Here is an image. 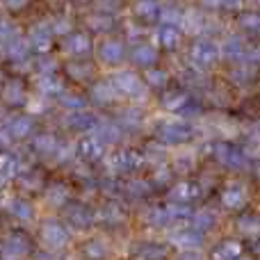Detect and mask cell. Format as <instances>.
<instances>
[{"mask_svg":"<svg viewBox=\"0 0 260 260\" xmlns=\"http://www.w3.org/2000/svg\"><path fill=\"white\" fill-rule=\"evenodd\" d=\"M219 55H221L219 46L210 39L197 41V44L192 46V50H189V59H192L197 67H212V64L219 59Z\"/></svg>","mask_w":260,"mask_h":260,"instance_id":"cell-1","label":"cell"},{"mask_svg":"<svg viewBox=\"0 0 260 260\" xmlns=\"http://www.w3.org/2000/svg\"><path fill=\"white\" fill-rule=\"evenodd\" d=\"M112 87L117 89V94L121 96H142L144 94V85L133 71H119L112 78Z\"/></svg>","mask_w":260,"mask_h":260,"instance_id":"cell-2","label":"cell"},{"mask_svg":"<svg viewBox=\"0 0 260 260\" xmlns=\"http://www.w3.org/2000/svg\"><path fill=\"white\" fill-rule=\"evenodd\" d=\"M157 137L165 144H183L192 137V128L183 121H169L157 128Z\"/></svg>","mask_w":260,"mask_h":260,"instance_id":"cell-3","label":"cell"},{"mask_svg":"<svg viewBox=\"0 0 260 260\" xmlns=\"http://www.w3.org/2000/svg\"><path fill=\"white\" fill-rule=\"evenodd\" d=\"M215 157L229 169H240V167L247 165V155H244L240 148L231 146V144H215Z\"/></svg>","mask_w":260,"mask_h":260,"instance_id":"cell-4","label":"cell"},{"mask_svg":"<svg viewBox=\"0 0 260 260\" xmlns=\"http://www.w3.org/2000/svg\"><path fill=\"white\" fill-rule=\"evenodd\" d=\"M169 242L185 249V251H194V249H199L203 244V235L197 229H178L169 235Z\"/></svg>","mask_w":260,"mask_h":260,"instance_id":"cell-5","label":"cell"},{"mask_svg":"<svg viewBox=\"0 0 260 260\" xmlns=\"http://www.w3.org/2000/svg\"><path fill=\"white\" fill-rule=\"evenodd\" d=\"M41 238H44L46 247L50 249H62L69 242V231L57 221H46L41 229Z\"/></svg>","mask_w":260,"mask_h":260,"instance_id":"cell-6","label":"cell"},{"mask_svg":"<svg viewBox=\"0 0 260 260\" xmlns=\"http://www.w3.org/2000/svg\"><path fill=\"white\" fill-rule=\"evenodd\" d=\"M221 203L231 210H240V208L247 206V187L240 183H231L226 187V192L221 194Z\"/></svg>","mask_w":260,"mask_h":260,"instance_id":"cell-7","label":"cell"},{"mask_svg":"<svg viewBox=\"0 0 260 260\" xmlns=\"http://www.w3.org/2000/svg\"><path fill=\"white\" fill-rule=\"evenodd\" d=\"M108 165L112 167V169H117V171H133V169H137V167L142 165V155L135 153V151H121V153L110 155Z\"/></svg>","mask_w":260,"mask_h":260,"instance_id":"cell-8","label":"cell"},{"mask_svg":"<svg viewBox=\"0 0 260 260\" xmlns=\"http://www.w3.org/2000/svg\"><path fill=\"white\" fill-rule=\"evenodd\" d=\"M199 194H201V187H199L197 183H189V180H180V183H176L174 189H171V201H176V203H187V201H192V199H197Z\"/></svg>","mask_w":260,"mask_h":260,"instance_id":"cell-9","label":"cell"},{"mask_svg":"<svg viewBox=\"0 0 260 260\" xmlns=\"http://www.w3.org/2000/svg\"><path fill=\"white\" fill-rule=\"evenodd\" d=\"M99 55L105 64H119L126 57V50H123V44H119V41H105V44L101 46Z\"/></svg>","mask_w":260,"mask_h":260,"instance_id":"cell-10","label":"cell"},{"mask_svg":"<svg viewBox=\"0 0 260 260\" xmlns=\"http://www.w3.org/2000/svg\"><path fill=\"white\" fill-rule=\"evenodd\" d=\"M167 215V224H189L192 221V210H189L185 203H174V206L165 208Z\"/></svg>","mask_w":260,"mask_h":260,"instance_id":"cell-11","label":"cell"},{"mask_svg":"<svg viewBox=\"0 0 260 260\" xmlns=\"http://www.w3.org/2000/svg\"><path fill=\"white\" fill-rule=\"evenodd\" d=\"M105 153V144L99 137H85L80 142V155L85 160H99Z\"/></svg>","mask_w":260,"mask_h":260,"instance_id":"cell-12","label":"cell"},{"mask_svg":"<svg viewBox=\"0 0 260 260\" xmlns=\"http://www.w3.org/2000/svg\"><path fill=\"white\" fill-rule=\"evenodd\" d=\"M50 39H53V30L48 25H37L35 30L30 32V44L35 46L37 50H48L50 48Z\"/></svg>","mask_w":260,"mask_h":260,"instance_id":"cell-13","label":"cell"},{"mask_svg":"<svg viewBox=\"0 0 260 260\" xmlns=\"http://www.w3.org/2000/svg\"><path fill=\"white\" fill-rule=\"evenodd\" d=\"M242 256V244L240 242H224L212 251V260H240Z\"/></svg>","mask_w":260,"mask_h":260,"instance_id":"cell-14","label":"cell"},{"mask_svg":"<svg viewBox=\"0 0 260 260\" xmlns=\"http://www.w3.org/2000/svg\"><path fill=\"white\" fill-rule=\"evenodd\" d=\"M18 171V157L14 155V153H3L0 155V185L5 183V180L14 178Z\"/></svg>","mask_w":260,"mask_h":260,"instance_id":"cell-15","label":"cell"},{"mask_svg":"<svg viewBox=\"0 0 260 260\" xmlns=\"http://www.w3.org/2000/svg\"><path fill=\"white\" fill-rule=\"evenodd\" d=\"M67 50L71 55H87L91 50V41L87 35H82V32H78V35H71L67 39Z\"/></svg>","mask_w":260,"mask_h":260,"instance_id":"cell-16","label":"cell"},{"mask_svg":"<svg viewBox=\"0 0 260 260\" xmlns=\"http://www.w3.org/2000/svg\"><path fill=\"white\" fill-rule=\"evenodd\" d=\"M133 59H135V64H139V67H153V64L157 62V50L153 48V46L139 44L133 53Z\"/></svg>","mask_w":260,"mask_h":260,"instance_id":"cell-17","label":"cell"},{"mask_svg":"<svg viewBox=\"0 0 260 260\" xmlns=\"http://www.w3.org/2000/svg\"><path fill=\"white\" fill-rule=\"evenodd\" d=\"M157 41L165 48H176L180 44V30L176 25H162L157 30Z\"/></svg>","mask_w":260,"mask_h":260,"instance_id":"cell-18","label":"cell"},{"mask_svg":"<svg viewBox=\"0 0 260 260\" xmlns=\"http://www.w3.org/2000/svg\"><path fill=\"white\" fill-rule=\"evenodd\" d=\"M3 253L7 256L9 260L14 258H21L23 253H27V242L23 238H18V235H14V238H9L7 242L3 244Z\"/></svg>","mask_w":260,"mask_h":260,"instance_id":"cell-19","label":"cell"},{"mask_svg":"<svg viewBox=\"0 0 260 260\" xmlns=\"http://www.w3.org/2000/svg\"><path fill=\"white\" fill-rule=\"evenodd\" d=\"M135 14H137L139 18L153 21L155 16H160V5H157V0H137V5H135Z\"/></svg>","mask_w":260,"mask_h":260,"instance_id":"cell-20","label":"cell"},{"mask_svg":"<svg viewBox=\"0 0 260 260\" xmlns=\"http://www.w3.org/2000/svg\"><path fill=\"white\" fill-rule=\"evenodd\" d=\"M221 53H224V57L229 59H240L244 55V41L240 39V37H229V39L224 41V46H221Z\"/></svg>","mask_w":260,"mask_h":260,"instance_id":"cell-21","label":"cell"},{"mask_svg":"<svg viewBox=\"0 0 260 260\" xmlns=\"http://www.w3.org/2000/svg\"><path fill=\"white\" fill-rule=\"evenodd\" d=\"M67 217H69V221H71L73 226H78V229H82V226H89L91 224V212L87 210V208H80V206H76V208H71V210L67 212Z\"/></svg>","mask_w":260,"mask_h":260,"instance_id":"cell-22","label":"cell"},{"mask_svg":"<svg viewBox=\"0 0 260 260\" xmlns=\"http://www.w3.org/2000/svg\"><path fill=\"white\" fill-rule=\"evenodd\" d=\"M117 89L112 87V82H103V85H96L94 87V99L99 101V103H112V101H117Z\"/></svg>","mask_w":260,"mask_h":260,"instance_id":"cell-23","label":"cell"},{"mask_svg":"<svg viewBox=\"0 0 260 260\" xmlns=\"http://www.w3.org/2000/svg\"><path fill=\"white\" fill-rule=\"evenodd\" d=\"M5 99L12 105H21L23 101H25V89H23L21 82H9V85L5 87Z\"/></svg>","mask_w":260,"mask_h":260,"instance_id":"cell-24","label":"cell"},{"mask_svg":"<svg viewBox=\"0 0 260 260\" xmlns=\"http://www.w3.org/2000/svg\"><path fill=\"white\" fill-rule=\"evenodd\" d=\"M32 130V121L27 117H18V119H14L12 123H9V128H7V133L12 135V137H27V133Z\"/></svg>","mask_w":260,"mask_h":260,"instance_id":"cell-25","label":"cell"},{"mask_svg":"<svg viewBox=\"0 0 260 260\" xmlns=\"http://www.w3.org/2000/svg\"><path fill=\"white\" fill-rule=\"evenodd\" d=\"M96 128H99V139L101 142H117V137H119V126L117 123H112V121H101V123H96Z\"/></svg>","mask_w":260,"mask_h":260,"instance_id":"cell-26","label":"cell"},{"mask_svg":"<svg viewBox=\"0 0 260 260\" xmlns=\"http://www.w3.org/2000/svg\"><path fill=\"white\" fill-rule=\"evenodd\" d=\"M35 148L44 155H53L57 151V142L53 135H39V137H35Z\"/></svg>","mask_w":260,"mask_h":260,"instance_id":"cell-27","label":"cell"},{"mask_svg":"<svg viewBox=\"0 0 260 260\" xmlns=\"http://www.w3.org/2000/svg\"><path fill=\"white\" fill-rule=\"evenodd\" d=\"M7 208L12 210V215H16L18 219H32V206L25 201H21V199H12V201H7Z\"/></svg>","mask_w":260,"mask_h":260,"instance_id":"cell-28","label":"cell"},{"mask_svg":"<svg viewBox=\"0 0 260 260\" xmlns=\"http://www.w3.org/2000/svg\"><path fill=\"white\" fill-rule=\"evenodd\" d=\"M69 126L76 128V130H87V128L96 126V119L91 117L89 112H76V114H71V119H69Z\"/></svg>","mask_w":260,"mask_h":260,"instance_id":"cell-29","label":"cell"},{"mask_svg":"<svg viewBox=\"0 0 260 260\" xmlns=\"http://www.w3.org/2000/svg\"><path fill=\"white\" fill-rule=\"evenodd\" d=\"M238 226H240V231H242V233L258 235L260 233V217L258 215H244V217H240Z\"/></svg>","mask_w":260,"mask_h":260,"instance_id":"cell-30","label":"cell"},{"mask_svg":"<svg viewBox=\"0 0 260 260\" xmlns=\"http://www.w3.org/2000/svg\"><path fill=\"white\" fill-rule=\"evenodd\" d=\"M27 50H30V44H27L25 39H14V41H9V46H7V55L12 59L27 57Z\"/></svg>","mask_w":260,"mask_h":260,"instance_id":"cell-31","label":"cell"},{"mask_svg":"<svg viewBox=\"0 0 260 260\" xmlns=\"http://www.w3.org/2000/svg\"><path fill=\"white\" fill-rule=\"evenodd\" d=\"M137 256L142 260H162L167 256V249L160 247V244H146V247H142L137 251Z\"/></svg>","mask_w":260,"mask_h":260,"instance_id":"cell-32","label":"cell"},{"mask_svg":"<svg viewBox=\"0 0 260 260\" xmlns=\"http://www.w3.org/2000/svg\"><path fill=\"white\" fill-rule=\"evenodd\" d=\"M119 123H123V126H130V128L139 126V123H142V112H139L137 108L121 110V112H119Z\"/></svg>","mask_w":260,"mask_h":260,"instance_id":"cell-33","label":"cell"},{"mask_svg":"<svg viewBox=\"0 0 260 260\" xmlns=\"http://www.w3.org/2000/svg\"><path fill=\"white\" fill-rule=\"evenodd\" d=\"M39 89L44 91V94H62L64 87H62V82H59L55 76H41Z\"/></svg>","mask_w":260,"mask_h":260,"instance_id":"cell-34","label":"cell"},{"mask_svg":"<svg viewBox=\"0 0 260 260\" xmlns=\"http://www.w3.org/2000/svg\"><path fill=\"white\" fill-rule=\"evenodd\" d=\"M192 224H194V229L197 231H206V229H210V226L215 224V215H212L210 210H199L197 215L192 217Z\"/></svg>","mask_w":260,"mask_h":260,"instance_id":"cell-35","label":"cell"},{"mask_svg":"<svg viewBox=\"0 0 260 260\" xmlns=\"http://www.w3.org/2000/svg\"><path fill=\"white\" fill-rule=\"evenodd\" d=\"M240 25L251 32H260V12H249L240 18Z\"/></svg>","mask_w":260,"mask_h":260,"instance_id":"cell-36","label":"cell"},{"mask_svg":"<svg viewBox=\"0 0 260 260\" xmlns=\"http://www.w3.org/2000/svg\"><path fill=\"white\" fill-rule=\"evenodd\" d=\"M160 16H162V21H165V25H176L178 27L180 23H183V14H180L178 9H162Z\"/></svg>","mask_w":260,"mask_h":260,"instance_id":"cell-37","label":"cell"},{"mask_svg":"<svg viewBox=\"0 0 260 260\" xmlns=\"http://www.w3.org/2000/svg\"><path fill=\"white\" fill-rule=\"evenodd\" d=\"M185 103H187V96L180 94V91L165 96V108H167V110H178V108H183Z\"/></svg>","mask_w":260,"mask_h":260,"instance_id":"cell-38","label":"cell"},{"mask_svg":"<svg viewBox=\"0 0 260 260\" xmlns=\"http://www.w3.org/2000/svg\"><path fill=\"white\" fill-rule=\"evenodd\" d=\"M62 105L69 110H82L85 108V101L76 94H62Z\"/></svg>","mask_w":260,"mask_h":260,"instance_id":"cell-39","label":"cell"},{"mask_svg":"<svg viewBox=\"0 0 260 260\" xmlns=\"http://www.w3.org/2000/svg\"><path fill=\"white\" fill-rule=\"evenodd\" d=\"M85 253L89 258H103L105 256V244L101 242V240H94V242H89L85 247Z\"/></svg>","mask_w":260,"mask_h":260,"instance_id":"cell-40","label":"cell"},{"mask_svg":"<svg viewBox=\"0 0 260 260\" xmlns=\"http://www.w3.org/2000/svg\"><path fill=\"white\" fill-rule=\"evenodd\" d=\"M148 224H155V226H167V215H165V208H155L146 215Z\"/></svg>","mask_w":260,"mask_h":260,"instance_id":"cell-41","label":"cell"},{"mask_svg":"<svg viewBox=\"0 0 260 260\" xmlns=\"http://www.w3.org/2000/svg\"><path fill=\"white\" fill-rule=\"evenodd\" d=\"M89 25L94 27V30H110L112 21H110L108 16H91L89 18Z\"/></svg>","mask_w":260,"mask_h":260,"instance_id":"cell-42","label":"cell"},{"mask_svg":"<svg viewBox=\"0 0 260 260\" xmlns=\"http://www.w3.org/2000/svg\"><path fill=\"white\" fill-rule=\"evenodd\" d=\"M148 82H151V85H155V87H162L167 82V73L165 71H160V69H155V71H148Z\"/></svg>","mask_w":260,"mask_h":260,"instance_id":"cell-43","label":"cell"},{"mask_svg":"<svg viewBox=\"0 0 260 260\" xmlns=\"http://www.w3.org/2000/svg\"><path fill=\"white\" fill-rule=\"evenodd\" d=\"M46 197H48L50 203H57L59 206V203H64V199H67V192H62V187H53Z\"/></svg>","mask_w":260,"mask_h":260,"instance_id":"cell-44","label":"cell"},{"mask_svg":"<svg viewBox=\"0 0 260 260\" xmlns=\"http://www.w3.org/2000/svg\"><path fill=\"white\" fill-rule=\"evenodd\" d=\"M14 25L9 21H5V18H0V39H7V37H12L14 35Z\"/></svg>","mask_w":260,"mask_h":260,"instance_id":"cell-45","label":"cell"},{"mask_svg":"<svg viewBox=\"0 0 260 260\" xmlns=\"http://www.w3.org/2000/svg\"><path fill=\"white\" fill-rule=\"evenodd\" d=\"M69 71H71V73H73V76H82V78L91 76V69H89V67H82V69H76V67H69Z\"/></svg>","mask_w":260,"mask_h":260,"instance_id":"cell-46","label":"cell"},{"mask_svg":"<svg viewBox=\"0 0 260 260\" xmlns=\"http://www.w3.org/2000/svg\"><path fill=\"white\" fill-rule=\"evenodd\" d=\"M178 260H203L201 256H199L197 251H185V253H180Z\"/></svg>","mask_w":260,"mask_h":260,"instance_id":"cell-47","label":"cell"},{"mask_svg":"<svg viewBox=\"0 0 260 260\" xmlns=\"http://www.w3.org/2000/svg\"><path fill=\"white\" fill-rule=\"evenodd\" d=\"M7 5H9L12 9H21L23 5H27V0H7Z\"/></svg>","mask_w":260,"mask_h":260,"instance_id":"cell-48","label":"cell"},{"mask_svg":"<svg viewBox=\"0 0 260 260\" xmlns=\"http://www.w3.org/2000/svg\"><path fill=\"white\" fill-rule=\"evenodd\" d=\"M55 32H67L69 30V23L67 21H57V27H53Z\"/></svg>","mask_w":260,"mask_h":260,"instance_id":"cell-49","label":"cell"},{"mask_svg":"<svg viewBox=\"0 0 260 260\" xmlns=\"http://www.w3.org/2000/svg\"><path fill=\"white\" fill-rule=\"evenodd\" d=\"M7 142H9V133L7 130H0V146H5Z\"/></svg>","mask_w":260,"mask_h":260,"instance_id":"cell-50","label":"cell"},{"mask_svg":"<svg viewBox=\"0 0 260 260\" xmlns=\"http://www.w3.org/2000/svg\"><path fill=\"white\" fill-rule=\"evenodd\" d=\"M258 5H260V0H258Z\"/></svg>","mask_w":260,"mask_h":260,"instance_id":"cell-51","label":"cell"}]
</instances>
